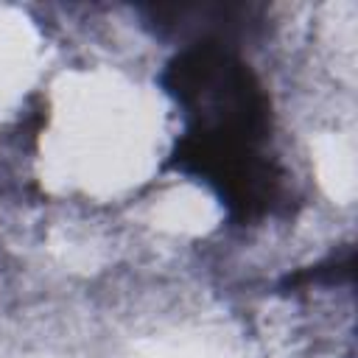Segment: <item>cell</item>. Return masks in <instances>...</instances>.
Returning a JSON list of instances; mask_svg holds the SVG:
<instances>
[{
    "instance_id": "obj_1",
    "label": "cell",
    "mask_w": 358,
    "mask_h": 358,
    "mask_svg": "<svg viewBox=\"0 0 358 358\" xmlns=\"http://www.w3.org/2000/svg\"><path fill=\"white\" fill-rule=\"evenodd\" d=\"M159 84L185 120L168 168L207 185L235 224L280 213L288 173L271 151V101L232 45L187 42L168 59Z\"/></svg>"
}]
</instances>
